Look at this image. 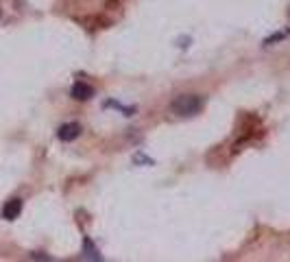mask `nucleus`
Returning a JSON list of instances; mask_svg holds the SVG:
<instances>
[{"label": "nucleus", "mask_w": 290, "mask_h": 262, "mask_svg": "<svg viewBox=\"0 0 290 262\" xmlns=\"http://www.w3.org/2000/svg\"><path fill=\"white\" fill-rule=\"evenodd\" d=\"M201 107H203V98L198 94H181L170 105L172 114L177 116H194L201 112Z\"/></svg>", "instance_id": "nucleus-1"}, {"label": "nucleus", "mask_w": 290, "mask_h": 262, "mask_svg": "<svg viewBox=\"0 0 290 262\" xmlns=\"http://www.w3.org/2000/svg\"><path fill=\"white\" fill-rule=\"evenodd\" d=\"M81 135V125L79 123H68L64 125V127H59L57 131V138L61 140V142H72V140H76Z\"/></svg>", "instance_id": "nucleus-2"}, {"label": "nucleus", "mask_w": 290, "mask_h": 262, "mask_svg": "<svg viewBox=\"0 0 290 262\" xmlns=\"http://www.w3.org/2000/svg\"><path fill=\"white\" fill-rule=\"evenodd\" d=\"M92 97H94V88H92L90 83L76 81L72 85V98H76V100H90Z\"/></svg>", "instance_id": "nucleus-3"}, {"label": "nucleus", "mask_w": 290, "mask_h": 262, "mask_svg": "<svg viewBox=\"0 0 290 262\" xmlns=\"http://www.w3.org/2000/svg\"><path fill=\"white\" fill-rule=\"evenodd\" d=\"M20 212H22V199H11L4 203L2 208V216L7 221H15L20 216Z\"/></svg>", "instance_id": "nucleus-4"}, {"label": "nucleus", "mask_w": 290, "mask_h": 262, "mask_svg": "<svg viewBox=\"0 0 290 262\" xmlns=\"http://www.w3.org/2000/svg\"><path fill=\"white\" fill-rule=\"evenodd\" d=\"M286 35H288L286 31H284V33H277V35H273V37H268L264 44H266V46H268V44H273V42H279V39H284V37H286Z\"/></svg>", "instance_id": "nucleus-5"}]
</instances>
